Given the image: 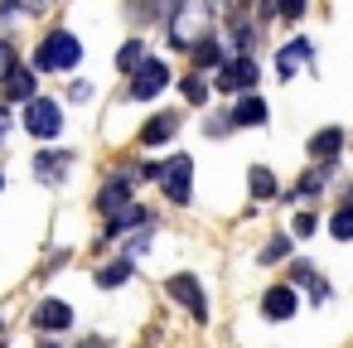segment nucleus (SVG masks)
<instances>
[{"label": "nucleus", "instance_id": "obj_1", "mask_svg": "<svg viewBox=\"0 0 353 348\" xmlns=\"http://www.w3.org/2000/svg\"><path fill=\"white\" fill-rule=\"evenodd\" d=\"M213 15H218V0H174V10L165 15L170 20V44L174 49H194L208 34Z\"/></svg>", "mask_w": 353, "mask_h": 348}, {"label": "nucleus", "instance_id": "obj_2", "mask_svg": "<svg viewBox=\"0 0 353 348\" xmlns=\"http://www.w3.org/2000/svg\"><path fill=\"white\" fill-rule=\"evenodd\" d=\"M78 59H83V44H78L68 30H54V34L39 44L34 68H39V73H63V68H78Z\"/></svg>", "mask_w": 353, "mask_h": 348}, {"label": "nucleus", "instance_id": "obj_3", "mask_svg": "<svg viewBox=\"0 0 353 348\" xmlns=\"http://www.w3.org/2000/svg\"><path fill=\"white\" fill-rule=\"evenodd\" d=\"M155 179H160V189H165L170 203H189V198H194V160H189V155H170V160L155 170Z\"/></svg>", "mask_w": 353, "mask_h": 348}, {"label": "nucleus", "instance_id": "obj_4", "mask_svg": "<svg viewBox=\"0 0 353 348\" xmlns=\"http://www.w3.org/2000/svg\"><path fill=\"white\" fill-rule=\"evenodd\" d=\"M25 131L39 136V141L59 136V131H63V107L49 102V97H30V102H25Z\"/></svg>", "mask_w": 353, "mask_h": 348}, {"label": "nucleus", "instance_id": "obj_5", "mask_svg": "<svg viewBox=\"0 0 353 348\" xmlns=\"http://www.w3.org/2000/svg\"><path fill=\"white\" fill-rule=\"evenodd\" d=\"M131 102H150L155 92H165L170 88V68L160 63V59H141L136 68H131Z\"/></svg>", "mask_w": 353, "mask_h": 348}, {"label": "nucleus", "instance_id": "obj_6", "mask_svg": "<svg viewBox=\"0 0 353 348\" xmlns=\"http://www.w3.org/2000/svg\"><path fill=\"white\" fill-rule=\"evenodd\" d=\"M165 295H170V300H179V305H184L194 319H208V295H203V285H199L189 271L170 276V280H165Z\"/></svg>", "mask_w": 353, "mask_h": 348}, {"label": "nucleus", "instance_id": "obj_7", "mask_svg": "<svg viewBox=\"0 0 353 348\" xmlns=\"http://www.w3.org/2000/svg\"><path fill=\"white\" fill-rule=\"evenodd\" d=\"M218 88H223V92H252V88H256V63H252V59L218 63Z\"/></svg>", "mask_w": 353, "mask_h": 348}, {"label": "nucleus", "instance_id": "obj_8", "mask_svg": "<svg viewBox=\"0 0 353 348\" xmlns=\"http://www.w3.org/2000/svg\"><path fill=\"white\" fill-rule=\"evenodd\" d=\"M131 189H136V179H131V174L112 179V184L97 194V213H102V218H117L121 208H131Z\"/></svg>", "mask_w": 353, "mask_h": 348}, {"label": "nucleus", "instance_id": "obj_9", "mask_svg": "<svg viewBox=\"0 0 353 348\" xmlns=\"http://www.w3.org/2000/svg\"><path fill=\"white\" fill-rule=\"evenodd\" d=\"M295 309H300V300H295L290 285H271V290L261 295V314H266V319H290Z\"/></svg>", "mask_w": 353, "mask_h": 348}, {"label": "nucleus", "instance_id": "obj_10", "mask_svg": "<svg viewBox=\"0 0 353 348\" xmlns=\"http://www.w3.org/2000/svg\"><path fill=\"white\" fill-rule=\"evenodd\" d=\"M310 59H314V44H310V39H295L290 49L276 54V73H281V78H295L300 63H310Z\"/></svg>", "mask_w": 353, "mask_h": 348}, {"label": "nucleus", "instance_id": "obj_11", "mask_svg": "<svg viewBox=\"0 0 353 348\" xmlns=\"http://www.w3.org/2000/svg\"><path fill=\"white\" fill-rule=\"evenodd\" d=\"M329 174H334V160H314V170L300 174V184L290 189V198H314V194L329 184Z\"/></svg>", "mask_w": 353, "mask_h": 348}, {"label": "nucleus", "instance_id": "obj_12", "mask_svg": "<svg viewBox=\"0 0 353 348\" xmlns=\"http://www.w3.org/2000/svg\"><path fill=\"white\" fill-rule=\"evenodd\" d=\"M174 131H179V116H174V112H160L155 121H145V126H141V145H165Z\"/></svg>", "mask_w": 353, "mask_h": 348}, {"label": "nucleus", "instance_id": "obj_13", "mask_svg": "<svg viewBox=\"0 0 353 348\" xmlns=\"http://www.w3.org/2000/svg\"><path fill=\"white\" fill-rule=\"evenodd\" d=\"M232 126H266V102L256 92H247L237 107H232Z\"/></svg>", "mask_w": 353, "mask_h": 348}, {"label": "nucleus", "instance_id": "obj_14", "mask_svg": "<svg viewBox=\"0 0 353 348\" xmlns=\"http://www.w3.org/2000/svg\"><path fill=\"white\" fill-rule=\"evenodd\" d=\"M34 324H39V329H68V324H73V309H68L63 300H44V305L34 309Z\"/></svg>", "mask_w": 353, "mask_h": 348}, {"label": "nucleus", "instance_id": "obj_15", "mask_svg": "<svg viewBox=\"0 0 353 348\" xmlns=\"http://www.w3.org/2000/svg\"><path fill=\"white\" fill-rule=\"evenodd\" d=\"M285 276H290V280H300V285H310V295H314V305H324V300H329V280H319L310 261H295V266H290Z\"/></svg>", "mask_w": 353, "mask_h": 348}, {"label": "nucleus", "instance_id": "obj_16", "mask_svg": "<svg viewBox=\"0 0 353 348\" xmlns=\"http://www.w3.org/2000/svg\"><path fill=\"white\" fill-rule=\"evenodd\" d=\"M0 83H6L10 102H30V97H34V73H25V68H10Z\"/></svg>", "mask_w": 353, "mask_h": 348}, {"label": "nucleus", "instance_id": "obj_17", "mask_svg": "<svg viewBox=\"0 0 353 348\" xmlns=\"http://www.w3.org/2000/svg\"><path fill=\"white\" fill-rule=\"evenodd\" d=\"M339 150H343V131H339V126H329V131H319V136L310 141V155H314V160H334Z\"/></svg>", "mask_w": 353, "mask_h": 348}, {"label": "nucleus", "instance_id": "obj_18", "mask_svg": "<svg viewBox=\"0 0 353 348\" xmlns=\"http://www.w3.org/2000/svg\"><path fill=\"white\" fill-rule=\"evenodd\" d=\"M63 170H68V150H44L34 160V174L39 179H63Z\"/></svg>", "mask_w": 353, "mask_h": 348}, {"label": "nucleus", "instance_id": "obj_19", "mask_svg": "<svg viewBox=\"0 0 353 348\" xmlns=\"http://www.w3.org/2000/svg\"><path fill=\"white\" fill-rule=\"evenodd\" d=\"M247 184H252V194H256V198H276V174H271V170L252 165V170H247Z\"/></svg>", "mask_w": 353, "mask_h": 348}, {"label": "nucleus", "instance_id": "obj_20", "mask_svg": "<svg viewBox=\"0 0 353 348\" xmlns=\"http://www.w3.org/2000/svg\"><path fill=\"white\" fill-rule=\"evenodd\" d=\"M329 237H339V242H353V203L334 208V218H329Z\"/></svg>", "mask_w": 353, "mask_h": 348}, {"label": "nucleus", "instance_id": "obj_21", "mask_svg": "<svg viewBox=\"0 0 353 348\" xmlns=\"http://www.w3.org/2000/svg\"><path fill=\"white\" fill-rule=\"evenodd\" d=\"M189 54H194V63H199V68H218V63H223V49H218L208 34H203V39H199Z\"/></svg>", "mask_w": 353, "mask_h": 348}, {"label": "nucleus", "instance_id": "obj_22", "mask_svg": "<svg viewBox=\"0 0 353 348\" xmlns=\"http://www.w3.org/2000/svg\"><path fill=\"white\" fill-rule=\"evenodd\" d=\"M126 276H131V256H126V261H112V266H102V271H97V285H107V290H112V285H121Z\"/></svg>", "mask_w": 353, "mask_h": 348}, {"label": "nucleus", "instance_id": "obj_23", "mask_svg": "<svg viewBox=\"0 0 353 348\" xmlns=\"http://www.w3.org/2000/svg\"><path fill=\"white\" fill-rule=\"evenodd\" d=\"M141 59H145V44H141V39H131V44H121V54H117V68H121V73H131Z\"/></svg>", "mask_w": 353, "mask_h": 348}, {"label": "nucleus", "instance_id": "obj_24", "mask_svg": "<svg viewBox=\"0 0 353 348\" xmlns=\"http://www.w3.org/2000/svg\"><path fill=\"white\" fill-rule=\"evenodd\" d=\"M285 252H290V242H285V237H271V242L261 247V261H281Z\"/></svg>", "mask_w": 353, "mask_h": 348}, {"label": "nucleus", "instance_id": "obj_25", "mask_svg": "<svg viewBox=\"0 0 353 348\" xmlns=\"http://www.w3.org/2000/svg\"><path fill=\"white\" fill-rule=\"evenodd\" d=\"M276 6V15H285V20H300L305 15V0H271Z\"/></svg>", "mask_w": 353, "mask_h": 348}, {"label": "nucleus", "instance_id": "obj_26", "mask_svg": "<svg viewBox=\"0 0 353 348\" xmlns=\"http://www.w3.org/2000/svg\"><path fill=\"white\" fill-rule=\"evenodd\" d=\"M10 68H15V44H10V39H0V78H6Z\"/></svg>", "mask_w": 353, "mask_h": 348}, {"label": "nucleus", "instance_id": "obj_27", "mask_svg": "<svg viewBox=\"0 0 353 348\" xmlns=\"http://www.w3.org/2000/svg\"><path fill=\"white\" fill-rule=\"evenodd\" d=\"M184 97H189V102H203V97H208L203 78H184Z\"/></svg>", "mask_w": 353, "mask_h": 348}, {"label": "nucleus", "instance_id": "obj_28", "mask_svg": "<svg viewBox=\"0 0 353 348\" xmlns=\"http://www.w3.org/2000/svg\"><path fill=\"white\" fill-rule=\"evenodd\" d=\"M295 232H300V237H305V232H314V218H310V213H300V218H295Z\"/></svg>", "mask_w": 353, "mask_h": 348}, {"label": "nucleus", "instance_id": "obj_29", "mask_svg": "<svg viewBox=\"0 0 353 348\" xmlns=\"http://www.w3.org/2000/svg\"><path fill=\"white\" fill-rule=\"evenodd\" d=\"M49 0H20V10H44Z\"/></svg>", "mask_w": 353, "mask_h": 348}, {"label": "nucleus", "instance_id": "obj_30", "mask_svg": "<svg viewBox=\"0 0 353 348\" xmlns=\"http://www.w3.org/2000/svg\"><path fill=\"white\" fill-rule=\"evenodd\" d=\"M83 348H107V343H102V338H88V343H83Z\"/></svg>", "mask_w": 353, "mask_h": 348}, {"label": "nucleus", "instance_id": "obj_31", "mask_svg": "<svg viewBox=\"0 0 353 348\" xmlns=\"http://www.w3.org/2000/svg\"><path fill=\"white\" fill-rule=\"evenodd\" d=\"M0 189H6V174H0Z\"/></svg>", "mask_w": 353, "mask_h": 348}]
</instances>
